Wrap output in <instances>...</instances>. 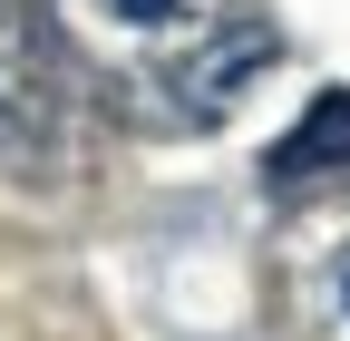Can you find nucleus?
<instances>
[{
	"label": "nucleus",
	"instance_id": "obj_4",
	"mask_svg": "<svg viewBox=\"0 0 350 341\" xmlns=\"http://www.w3.org/2000/svg\"><path fill=\"white\" fill-rule=\"evenodd\" d=\"M273 186H312V176H350V88H321L312 117L292 127V137L273 147V166H262Z\"/></svg>",
	"mask_w": 350,
	"mask_h": 341
},
{
	"label": "nucleus",
	"instance_id": "obj_3",
	"mask_svg": "<svg viewBox=\"0 0 350 341\" xmlns=\"http://www.w3.org/2000/svg\"><path fill=\"white\" fill-rule=\"evenodd\" d=\"M282 283H292V312L312 341H350V205H331L292 234Z\"/></svg>",
	"mask_w": 350,
	"mask_h": 341
},
{
	"label": "nucleus",
	"instance_id": "obj_2",
	"mask_svg": "<svg viewBox=\"0 0 350 341\" xmlns=\"http://www.w3.org/2000/svg\"><path fill=\"white\" fill-rule=\"evenodd\" d=\"M78 108H88V88L59 59L49 20L20 10V0H0V166L10 176H59Z\"/></svg>",
	"mask_w": 350,
	"mask_h": 341
},
{
	"label": "nucleus",
	"instance_id": "obj_1",
	"mask_svg": "<svg viewBox=\"0 0 350 341\" xmlns=\"http://www.w3.org/2000/svg\"><path fill=\"white\" fill-rule=\"evenodd\" d=\"M88 108L146 137H204L282 68L262 0H39Z\"/></svg>",
	"mask_w": 350,
	"mask_h": 341
}]
</instances>
